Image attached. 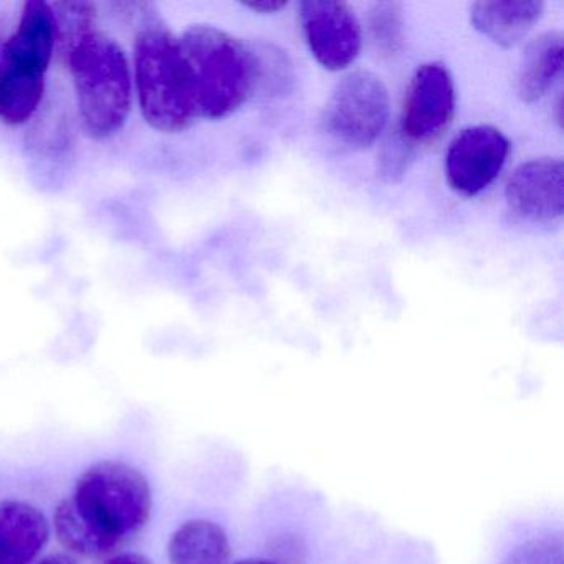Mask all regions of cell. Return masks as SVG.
<instances>
[{
    "mask_svg": "<svg viewBox=\"0 0 564 564\" xmlns=\"http://www.w3.org/2000/svg\"><path fill=\"white\" fill-rule=\"evenodd\" d=\"M134 85L141 115L153 130L180 133L199 118L180 39L158 19L134 39Z\"/></svg>",
    "mask_w": 564,
    "mask_h": 564,
    "instance_id": "obj_1",
    "label": "cell"
},
{
    "mask_svg": "<svg viewBox=\"0 0 564 564\" xmlns=\"http://www.w3.org/2000/svg\"><path fill=\"white\" fill-rule=\"evenodd\" d=\"M180 45L199 118L224 120L240 110L257 87L253 52L213 25H193L181 35Z\"/></svg>",
    "mask_w": 564,
    "mask_h": 564,
    "instance_id": "obj_2",
    "label": "cell"
},
{
    "mask_svg": "<svg viewBox=\"0 0 564 564\" xmlns=\"http://www.w3.org/2000/svg\"><path fill=\"white\" fill-rule=\"evenodd\" d=\"M82 128L91 140L123 130L133 104V78L121 45L101 32L80 42L67 61Z\"/></svg>",
    "mask_w": 564,
    "mask_h": 564,
    "instance_id": "obj_3",
    "label": "cell"
},
{
    "mask_svg": "<svg viewBox=\"0 0 564 564\" xmlns=\"http://www.w3.org/2000/svg\"><path fill=\"white\" fill-rule=\"evenodd\" d=\"M68 500L111 551L140 533L153 511L148 478L118 460H101L88 467Z\"/></svg>",
    "mask_w": 564,
    "mask_h": 564,
    "instance_id": "obj_4",
    "label": "cell"
},
{
    "mask_svg": "<svg viewBox=\"0 0 564 564\" xmlns=\"http://www.w3.org/2000/svg\"><path fill=\"white\" fill-rule=\"evenodd\" d=\"M389 94L372 72L346 75L329 97L322 117V131L343 150L361 151L372 147L388 127Z\"/></svg>",
    "mask_w": 564,
    "mask_h": 564,
    "instance_id": "obj_5",
    "label": "cell"
},
{
    "mask_svg": "<svg viewBox=\"0 0 564 564\" xmlns=\"http://www.w3.org/2000/svg\"><path fill=\"white\" fill-rule=\"evenodd\" d=\"M454 113L455 87L447 68L437 62L421 65L405 91L399 137L412 148L434 143L451 127Z\"/></svg>",
    "mask_w": 564,
    "mask_h": 564,
    "instance_id": "obj_6",
    "label": "cell"
},
{
    "mask_svg": "<svg viewBox=\"0 0 564 564\" xmlns=\"http://www.w3.org/2000/svg\"><path fill=\"white\" fill-rule=\"evenodd\" d=\"M303 34L313 57L329 72L349 67L361 52V25L345 2L306 0L300 6Z\"/></svg>",
    "mask_w": 564,
    "mask_h": 564,
    "instance_id": "obj_7",
    "label": "cell"
},
{
    "mask_svg": "<svg viewBox=\"0 0 564 564\" xmlns=\"http://www.w3.org/2000/svg\"><path fill=\"white\" fill-rule=\"evenodd\" d=\"M510 141L494 127H471L454 138L445 156V174L455 193L474 197L487 189L507 163Z\"/></svg>",
    "mask_w": 564,
    "mask_h": 564,
    "instance_id": "obj_8",
    "label": "cell"
},
{
    "mask_svg": "<svg viewBox=\"0 0 564 564\" xmlns=\"http://www.w3.org/2000/svg\"><path fill=\"white\" fill-rule=\"evenodd\" d=\"M508 209L528 223L560 219L564 209L563 161L540 158L521 164L505 189Z\"/></svg>",
    "mask_w": 564,
    "mask_h": 564,
    "instance_id": "obj_9",
    "label": "cell"
},
{
    "mask_svg": "<svg viewBox=\"0 0 564 564\" xmlns=\"http://www.w3.org/2000/svg\"><path fill=\"white\" fill-rule=\"evenodd\" d=\"M55 18L44 0H29L22 8L21 22L9 35L0 62L24 74L45 77L55 57Z\"/></svg>",
    "mask_w": 564,
    "mask_h": 564,
    "instance_id": "obj_10",
    "label": "cell"
},
{
    "mask_svg": "<svg viewBox=\"0 0 564 564\" xmlns=\"http://www.w3.org/2000/svg\"><path fill=\"white\" fill-rule=\"evenodd\" d=\"M51 521L35 505L0 501V564H32L51 540Z\"/></svg>",
    "mask_w": 564,
    "mask_h": 564,
    "instance_id": "obj_11",
    "label": "cell"
},
{
    "mask_svg": "<svg viewBox=\"0 0 564 564\" xmlns=\"http://www.w3.org/2000/svg\"><path fill=\"white\" fill-rule=\"evenodd\" d=\"M543 9L540 0L477 2L471 6L470 19L474 28L494 44L511 48L530 34Z\"/></svg>",
    "mask_w": 564,
    "mask_h": 564,
    "instance_id": "obj_12",
    "label": "cell"
},
{
    "mask_svg": "<svg viewBox=\"0 0 564 564\" xmlns=\"http://www.w3.org/2000/svg\"><path fill=\"white\" fill-rule=\"evenodd\" d=\"M563 68V35L546 32L524 48L517 72V95L524 104L541 100Z\"/></svg>",
    "mask_w": 564,
    "mask_h": 564,
    "instance_id": "obj_13",
    "label": "cell"
},
{
    "mask_svg": "<svg viewBox=\"0 0 564 564\" xmlns=\"http://www.w3.org/2000/svg\"><path fill=\"white\" fill-rule=\"evenodd\" d=\"M167 556L171 564H227L229 538L214 521H186L171 536Z\"/></svg>",
    "mask_w": 564,
    "mask_h": 564,
    "instance_id": "obj_14",
    "label": "cell"
},
{
    "mask_svg": "<svg viewBox=\"0 0 564 564\" xmlns=\"http://www.w3.org/2000/svg\"><path fill=\"white\" fill-rule=\"evenodd\" d=\"M45 77L22 74L0 64V121L11 127L28 123L41 107Z\"/></svg>",
    "mask_w": 564,
    "mask_h": 564,
    "instance_id": "obj_15",
    "label": "cell"
},
{
    "mask_svg": "<svg viewBox=\"0 0 564 564\" xmlns=\"http://www.w3.org/2000/svg\"><path fill=\"white\" fill-rule=\"evenodd\" d=\"M55 18V55L61 64H67L74 48L97 25V8L91 2H54L51 4Z\"/></svg>",
    "mask_w": 564,
    "mask_h": 564,
    "instance_id": "obj_16",
    "label": "cell"
},
{
    "mask_svg": "<svg viewBox=\"0 0 564 564\" xmlns=\"http://www.w3.org/2000/svg\"><path fill=\"white\" fill-rule=\"evenodd\" d=\"M368 29L372 45L382 57L392 58L404 47V21L398 2L372 4L368 14Z\"/></svg>",
    "mask_w": 564,
    "mask_h": 564,
    "instance_id": "obj_17",
    "label": "cell"
},
{
    "mask_svg": "<svg viewBox=\"0 0 564 564\" xmlns=\"http://www.w3.org/2000/svg\"><path fill=\"white\" fill-rule=\"evenodd\" d=\"M503 564H563V543L553 536L528 541L514 547Z\"/></svg>",
    "mask_w": 564,
    "mask_h": 564,
    "instance_id": "obj_18",
    "label": "cell"
},
{
    "mask_svg": "<svg viewBox=\"0 0 564 564\" xmlns=\"http://www.w3.org/2000/svg\"><path fill=\"white\" fill-rule=\"evenodd\" d=\"M412 158V147H409L401 137H395L391 144H386L381 158V173L389 181L399 180L408 171Z\"/></svg>",
    "mask_w": 564,
    "mask_h": 564,
    "instance_id": "obj_19",
    "label": "cell"
},
{
    "mask_svg": "<svg viewBox=\"0 0 564 564\" xmlns=\"http://www.w3.org/2000/svg\"><path fill=\"white\" fill-rule=\"evenodd\" d=\"M286 2L282 0H256V2H247L246 8L259 12V14H272L285 8Z\"/></svg>",
    "mask_w": 564,
    "mask_h": 564,
    "instance_id": "obj_20",
    "label": "cell"
},
{
    "mask_svg": "<svg viewBox=\"0 0 564 564\" xmlns=\"http://www.w3.org/2000/svg\"><path fill=\"white\" fill-rule=\"evenodd\" d=\"M105 564H153V563H151V560H148L147 556H143V554L131 553V551H128V553L115 554V556H111L110 560H108L107 563H105Z\"/></svg>",
    "mask_w": 564,
    "mask_h": 564,
    "instance_id": "obj_21",
    "label": "cell"
},
{
    "mask_svg": "<svg viewBox=\"0 0 564 564\" xmlns=\"http://www.w3.org/2000/svg\"><path fill=\"white\" fill-rule=\"evenodd\" d=\"M6 41H8V28H6L4 19H0V57H2Z\"/></svg>",
    "mask_w": 564,
    "mask_h": 564,
    "instance_id": "obj_22",
    "label": "cell"
},
{
    "mask_svg": "<svg viewBox=\"0 0 564 564\" xmlns=\"http://www.w3.org/2000/svg\"><path fill=\"white\" fill-rule=\"evenodd\" d=\"M236 564H275L272 561L259 560V557H250V560L237 561Z\"/></svg>",
    "mask_w": 564,
    "mask_h": 564,
    "instance_id": "obj_23",
    "label": "cell"
},
{
    "mask_svg": "<svg viewBox=\"0 0 564 564\" xmlns=\"http://www.w3.org/2000/svg\"><path fill=\"white\" fill-rule=\"evenodd\" d=\"M35 564H67V563H64V561H58V560H47V561H42V563H35Z\"/></svg>",
    "mask_w": 564,
    "mask_h": 564,
    "instance_id": "obj_24",
    "label": "cell"
}]
</instances>
